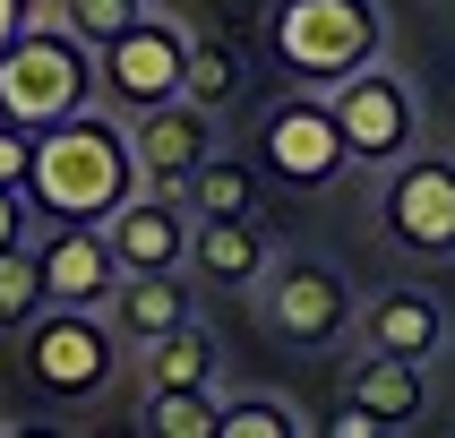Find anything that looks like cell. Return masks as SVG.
Segmentation results:
<instances>
[{
  "label": "cell",
  "mask_w": 455,
  "mask_h": 438,
  "mask_svg": "<svg viewBox=\"0 0 455 438\" xmlns=\"http://www.w3.org/2000/svg\"><path fill=\"white\" fill-rule=\"evenodd\" d=\"M60 18L77 26V35H86V44H112V35H129V26L147 18V0H60Z\"/></svg>",
  "instance_id": "cell-23"
},
{
  "label": "cell",
  "mask_w": 455,
  "mask_h": 438,
  "mask_svg": "<svg viewBox=\"0 0 455 438\" xmlns=\"http://www.w3.org/2000/svg\"><path fill=\"white\" fill-rule=\"evenodd\" d=\"M327 103L344 121V138H353V163H370V172H387V163H404L421 147V86L395 60H370V69L335 77Z\"/></svg>",
  "instance_id": "cell-7"
},
{
  "label": "cell",
  "mask_w": 455,
  "mask_h": 438,
  "mask_svg": "<svg viewBox=\"0 0 455 438\" xmlns=\"http://www.w3.org/2000/svg\"><path fill=\"white\" fill-rule=\"evenodd\" d=\"M189 267H198V283L258 292V283H267V267H275V250H267L258 215H198V250H189Z\"/></svg>",
  "instance_id": "cell-16"
},
{
  "label": "cell",
  "mask_w": 455,
  "mask_h": 438,
  "mask_svg": "<svg viewBox=\"0 0 455 438\" xmlns=\"http://www.w3.org/2000/svg\"><path fill=\"white\" fill-rule=\"evenodd\" d=\"M95 103V44L69 18H35L18 44L0 52V112L18 129H52Z\"/></svg>",
  "instance_id": "cell-3"
},
{
  "label": "cell",
  "mask_w": 455,
  "mask_h": 438,
  "mask_svg": "<svg viewBox=\"0 0 455 438\" xmlns=\"http://www.w3.org/2000/svg\"><path fill=\"white\" fill-rule=\"evenodd\" d=\"M18 353H26V378L44 386L52 404H86L121 378V353L129 335L112 327V309H77V301H52L35 327H18Z\"/></svg>",
  "instance_id": "cell-4"
},
{
  "label": "cell",
  "mask_w": 455,
  "mask_h": 438,
  "mask_svg": "<svg viewBox=\"0 0 455 438\" xmlns=\"http://www.w3.org/2000/svg\"><path fill=\"white\" fill-rule=\"evenodd\" d=\"M258 318H267V335L292 344V353H327V344H344V335L361 327V301H353V275H344L335 258L283 250L275 267H267V283H258Z\"/></svg>",
  "instance_id": "cell-5"
},
{
  "label": "cell",
  "mask_w": 455,
  "mask_h": 438,
  "mask_svg": "<svg viewBox=\"0 0 455 438\" xmlns=\"http://www.w3.org/2000/svg\"><path fill=\"white\" fill-rule=\"evenodd\" d=\"M267 52L292 86H335L387 60V9L379 0H267Z\"/></svg>",
  "instance_id": "cell-2"
},
{
  "label": "cell",
  "mask_w": 455,
  "mask_h": 438,
  "mask_svg": "<svg viewBox=\"0 0 455 438\" xmlns=\"http://www.w3.org/2000/svg\"><path fill=\"white\" fill-rule=\"evenodd\" d=\"M292 430H309V421L283 395H224V430L215 438H292Z\"/></svg>",
  "instance_id": "cell-22"
},
{
  "label": "cell",
  "mask_w": 455,
  "mask_h": 438,
  "mask_svg": "<svg viewBox=\"0 0 455 438\" xmlns=\"http://www.w3.org/2000/svg\"><path fill=\"white\" fill-rule=\"evenodd\" d=\"M26 189L44 206V224H112V206L147 189L138 147H129V112H112L95 95L86 112L35 129V180Z\"/></svg>",
  "instance_id": "cell-1"
},
{
  "label": "cell",
  "mask_w": 455,
  "mask_h": 438,
  "mask_svg": "<svg viewBox=\"0 0 455 438\" xmlns=\"http://www.w3.org/2000/svg\"><path fill=\"white\" fill-rule=\"evenodd\" d=\"M224 112L198 95H172L155 103V112H129V147H138V172H147V189H180L189 198V180H198L206 155H224Z\"/></svg>",
  "instance_id": "cell-10"
},
{
  "label": "cell",
  "mask_w": 455,
  "mask_h": 438,
  "mask_svg": "<svg viewBox=\"0 0 455 438\" xmlns=\"http://www.w3.org/2000/svg\"><path fill=\"white\" fill-rule=\"evenodd\" d=\"M138 361H147V386H224V378H215V361H224V353H215V335H206L198 318L172 327V335H155Z\"/></svg>",
  "instance_id": "cell-17"
},
{
  "label": "cell",
  "mask_w": 455,
  "mask_h": 438,
  "mask_svg": "<svg viewBox=\"0 0 455 438\" xmlns=\"http://www.w3.org/2000/svg\"><path fill=\"white\" fill-rule=\"evenodd\" d=\"M112 250H121L129 275H147V267H189L198 250V206L180 198V189H138V198L112 206Z\"/></svg>",
  "instance_id": "cell-12"
},
{
  "label": "cell",
  "mask_w": 455,
  "mask_h": 438,
  "mask_svg": "<svg viewBox=\"0 0 455 438\" xmlns=\"http://www.w3.org/2000/svg\"><path fill=\"white\" fill-rule=\"evenodd\" d=\"M189 44L198 35H180L172 18H138L129 35H112V44L95 52V95L112 103V112H155V103L189 95Z\"/></svg>",
  "instance_id": "cell-9"
},
{
  "label": "cell",
  "mask_w": 455,
  "mask_h": 438,
  "mask_svg": "<svg viewBox=\"0 0 455 438\" xmlns=\"http://www.w3.org/2000/svg\"><path fill=\"white\" fill-rule=\"evenodd\" d=\"M379 232H387V241H395L404 258H421V267L455 258V155L412 147L404 163H387V189H379Z\"/></svg>",
  "instance_id": "cell-8"
},
{
  "label": "cell",
  "mask_w": 455,
  "mask_h": 438,
  "mask_svg": "<svg viewBox=\"0 0 455 438\" xmlns=\"http://www.w3.org/2000/svg\"><path fill=\"white\" fill-rule=\"evenodd\" d=\"M44 309H52V292H44V258H35V241H26V250H0V335L35 327Z\"/></svg>",
  "instance_id": "cell-21"
},
{
  "label": "cell",
  "mask_w": 455,
  "mask_h": 438,
  "mask_svg": "<svg viewBox=\"0 0 455 438\" xmlns=\"http://www.w3.org/2000/svg\"><path fill=\"white\" fill-rule=\"evenodd\" d=\"M258 172L267 163H241V155H206L198 180H189V206L198 215H258Z\"/></svg>",
  "instance_id": "cell-20"
},
{
  "label": "cell",
  "mask_w": 455,
  "mask_h": 438,
  "mask_svg": "<svg viewBox=\"0 0 455 438\" xmlns=\"http://www.w3.org/2000/svg\"><path fill=\"white\" fill-rule=\"evenodd\" d=\"M361 344L370 353H412V361H430L447 353V301H438L430 283H387V292H370L361 301Z\"/></svg>",
  "instance_id": "cell-13"
},
{
  "label": "cell",
  "mask_w": 455,
  "mask_h": 438,
  "mask_svg": "<svg viewBox=\"0 0 455 438\" xmlns=\"http://www.w3.org/2000/svg\"><path fill=\"white\" fill-rule=\"evenodd\" d=\"M258 163H267L283 189H335V180L353 172V138L335 121L327 86H292V77H283V95L258 112Z\"/></svg>",
  "instance_id": "cell-6"
},
{
  "label": "cell",
  "mask_w": 455,
  "mask_h": 438,
  "mask_svg": "<svg viewBox=\"0 0 455 438\" xmlns=\"http://www.w3.org/2000/svg\"><path fill=\"white\" fill-rule=\"evenodd\" d=\"M26 180H35V129L0 112V189H26Z\"/></svg>",
  "instance_id": "cell-25"
},
{
  "label": "cell",
  "mask_w": 455,
  "mask_h": 438,
  "mask_svg": "<svg viewBox=\"0 0 455 438\" xmlns=\"http://www.w3.org/2000/svg\"><path fill=\"white\" fill-rule=\"evenodd\" d=\"M35 258H44V292L52 301H77V309H112V292L129 275L103 224H44L35 232Z\"/></svg>",
  "instance_id": "cell-11"
},
{
  "label": "cell",
  "mask_w": 455,
  "mask_h": 438,
  "mask_svg": "<svg viewBox=\"0 0 455 438\" xmlns=\"http://www.w3.org/2000/svg\"><path fill=\"white\" fill-rule=\"evenodd\" d=\"M44 232V206H35V189H0V250H26Z\"/></svg>",
  "instance_id": "cell-24"
},
{
  "label": "cell",
  "mask_w": 455,
  "mask_h": 438,
  "mask_svg": "<svg viewBox=\"0 0 455 438\" xmlns=\"http://www.w3.org/2000/svg\"><path fill=\"white\" fill-rule=\"evenodd\" d=\"M138 421L155 438H215L224 430V386H147Z\"/></svg>",
  "instance_id": "cell-18"
},
{
  "label": "cell",
  "mask_w": 455,
  "mask_h": 438,
  "mask_svg": "<svg viewBox=\"0 0 455 438\" xmlns=\"http://www.w3.org/2000/svg\"><path fill=\"white\" fill-rule=\"evenodd\" d=\"M344 395L370 404L387 430H404V421L430 412V361H412V353H370V344H361V361L344 370Z\"/></svg>",
  "instance_id": "cell-15"
},
{
  "label": "cell",
  "mask_w": 455,
  "mask_h": 438,
  "mask_svg": "<svg viewBox=\"0 0 455 438\" xmlns=\"http://www.w3.org/2000/svg\"><path fill=\"white\" fill-rule=\"evenodd\" d=\"M189 95L232 112V103L250 95V52L232 44V35H198V44H189Z\"/></svg>",
  "instance_id": "cell-19"
},
{
  "label": "cell",
  "mask_w": 455,
  "mask_h": 438,
  "mask_svg": "<svg viewBox=\"0 0 455 438\" xmlns=\"http://www.w3.org/2000/svg\"><path fill=\"white\" fill-rule=\"evenodd\" d=\"M198 318V267H147V275H121L112 292V327L129 335V353H147L155 335H172Z\"/></svg>",
  "instance_id": "cell-14"
}]
</instances>
